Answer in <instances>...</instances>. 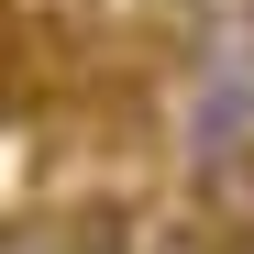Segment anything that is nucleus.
<instances>
[{
	"label": "nucleus",
	"mask_w": 254,
	"mask_h": 254,
	"mask_svg": "<svg viewBox=\"0 0 254 254\" xmlns=\"http://www.w3.org/2000/svg\"><path fill=\"white\" fill-rule=\"evenodd\" d=\"M199 199H210V221H221V232H254V133L199 144Z\"/></svg>",
	"instance_id": "nucleus-1"
},
{
	"label": "nucleus",
	"mask_w": 254,
	"mask_h": 254,
	"mask_svg": "<svg viewBox=\"0 0 254 254\" xmlns=\"http://www.w3.org/2000/svg\"><path fill=\"white\" fill-rule=\"evenodd\" d=\"M144 254H232V243H221V221H166Z\"/></svg>",
	"instance_id": "nucleus-2"
},
{
	"label": "nucleus",
	"mask_w": 254,
	"mask_h": 254,
	"mask_svg": "<svg viewBox=\"0 0 254 254\" xmlns=\"http://www.w3.org/2000/svg\"><path fill=\"white\" fill-rule=\"evenodd\" d=\"M0 254H77V243L45 232V221H0Z\"/></svg>",
	"instance_id": "nucleus-3"
}]
</instances>
